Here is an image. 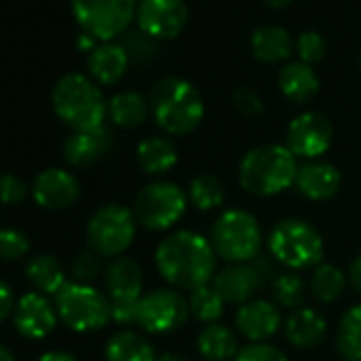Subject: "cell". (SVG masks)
<instances>
[{
	"label": "cell",
	"mask_w": 361,
	"mask_h": 361,
	"mask_svg": "<svg viewBox=\"0 0 361 361\" xmlns=\"http://www.w3.org/2000/svg\"><path fill=\"white\" fill-rule=\"evenodd\" d=\"M26 281L37 293L58 295V291L68 283L62 262L51 253H41L32 257L26 266Z\"/></svg>",
	"instance_id": "cell-26"
},
{
	"label": "cell",
	"mask_w": 361,
	"mask_h": 361,
	"mask_svg": "<svg viewBox=\"0 0 361 361\" xmlns=\"http://www.w3.org/2000/svg\"><path fill=\"white\" fill-rule=\"evenodd\" d=\"M106 361H157L153 344L138 331L121 329L113 334L104 346Z\"/></svg>",
	"instance_id": "cell-28"
},
{
	"label": "cell",
	"mask_w": 361,
	"mask_h": 361,
	"mask_svg": "<svg viewBox=\"0 0 361 361\" xmlns=\"http://www.w3.org/2000/svg\"><path fill=\"white\" fill-rule=\"evenodd\" d=\"M0 361H16L13 350L7 344H3V342H0Z\"/></svg>",
	"instance_id": "cell-48"
},
{
	"label": "cell",
	"mask_w": 361,
	"mask_h": 361,
	"mask_svg": "<svg viewBox=\"0 0 361 361\" xmlns=\"http://www.w3.org/2000/svg\"><path fill=\"white\" fill-rule=\"evenodd\" d=\"M28 198V185L13 172H0V202L16 207Z\"/></svg>",
	"instance_id": "cell-39"
},
{
	"label": "cell",
	"mask_w": 361,
	"mask_h": 361,
	"mask_svg": "<svg viewBox=\"0 0 361 361\" xmlns=\"http://www.w3.org/2000/svg\"><path fill=\"white\" fill-rule=\"evenodd\" d=\"M190 312L200 323H217L226 312V302L213 289V285H204L190 293Z\"/></svg>",
	"instance_id": "cell-34"
},
{
	"label": "cell",
	"mask_w": 361,
	"mask_h": 361,
	"mask_svg": "<svg viewBox=\"0 0 361 361\" xmlns=\"http://www.w3.org/2000/svg\"><path fill=\"white\" fill-rule=\"evenodd\" d=\"M113 145H115L113 132L106 126H102V128L87 130V132H73L64 140L62 153L71 166L87 168L96 164L98 159H102L104 155H109Z\"/></svg>",
	"instance_id": "cell-19"
},
{
	"label": "cell",
	"mask_w": 361,
	"mask_h": 361,
	"mask_svg": "<svg viewBox=\"0 0 361 361\" xmlns=\"http://www.w3.org/2000/svg\"><path fill=\"white\" fill-rule=\"evenodd\" d=\"M37 361H77V357L66 350H49V353H43Z\"/></svg>",
	"instance_id": "cell-44"
},
{
	"label": "cell",
	"mask_w": 361,
	"mask_h": 361,
	"mask_svg": "<svg viewBox=\"0 0 361 361\" xmlns=\"http://www.w3.org/2000/svg\"><path fill=\"white\" fill-rule=\"evenodd\" d=\"M238 338L224 323H209L198 334V353L207 361H234L238 355Z\"/></svg>",
	"instance_id": "cell-27"
},
{
	"label": "cell",
	"mask_w": 361,
	"mask_h": 361,
	"mask_svg": "<svg viewBox=\"0 0 361 361\" xmlns=\"http://www.w3.org/2000/svg\"><path fill=\"white\" fill-rule=\"evenodd\" d=\"M359 68H361V56H359Z\"/></svg>",
	"instance_id": "cell-49"
},
{
	"label": "cell",
	"mask_w": 361,
	"mask_h": 361,
	"mask_svg": "<svg viewBox=\"0 0 361 361\" xmlns=\"http://www.w3.org/2000/svg\"><path fill=\"white\" fill-rule=\"evenodd\" d=\"M190 317V300L174 287L142 293L136 308V325L155 336L172 334L185 325Z\"/></svg>",
	"instance_id": "cell-11"
},
{
	"label": "cell",
	"mask_w": 361,
	"mask_h": 361,
	"mask_svg": "<svg viewBox=\"0 0 361 361\" xmlns=\"http://www.w3.org/2000/svg\"><path fill=\"white\" fill-rule=\"evenodd\" d=\"M30 194L45 211H66L77 204L81 185L77 176L64 168H45L37 174Z\"/></svg>",
	"instance_id": "cell-15"
},
{
	"label": "cell",
	"mask_w": 361,
	"mask_h": 361,
	"mask_svg": "<svg viewBox=\"0 0 361 361\" xmlns=\"http://www.w3.org/2000/svg\"><path fill=\"white\" fill-rule=\"evenodd\" d=\"M136 226V217L128 207L117 202L104 204L87 221V249L96 251L100 257L115 259L123 255L134 243Z\"/></svg>",
	"instance_id": "cell-9"
},
{
	"label": "cell",
	"mask_w": 361,
	"mask_h": 361,
	"mask_svg": "<svg viewBox=\"0 0 361 361\" xmlns=\"http://www.w3.org/2000/svg\"><path fill=\"white\" fill-rule=\"evenodd\" d=\"M232 106L247 119H259L266 113V104H264L262 96L249 87H238L232 94Z\"/></svg>",
	"instance_id": "cell-38"
},
{
	"label": "cell",
	"mask_w": 361,
	"mask_h": 361,
	"mask_svg": "<svg viewBox=\"0 0 361 361\" xmlns=\"http://www.w3.org/2000/svg\"><path fill=\"white\" fill-rule=\"evenodd\" d=\"M234 361H289L287 355L268 342H251L247 346H243L236 355Z\"/></svg>",
	"instance_id": "cell-40"
},
{
	"label": "cell",
	"mask_w": 361,
	"mask_h": 361,
	"mask_svg": "<svg viewBox=\"0 0 361 361\" xmlns=\"http://www.w3.org/2000/svg\"><path fill=\"white\" fill-rule=\"evenodd\" d=\"M298 168V157L289 151L287 145H259L243 155L238 166V180L247 194L270 198L295 185Z\"/></svg>",
	"instance_id": "cell-3"
},
{
	"label": "cell",
	"mask_w": 361,
	"mask_h": 361,
	"mask_svg": "<svg viewBox=\"0 0 361 361\" xmlns=\"http://www.w3.org/2000/svg\"><path fill=\"white\" fill-rule=\"evenodd\" d=\"M340 183H342V174L329 161L312 159L298 168L295 188L304 198L312 202H323L334 198L340 190Z\"/></svg>",
	"instance_id": "cell-20"
},
{
	"label": "cell",
	"mask_w": 361,
	"mask_h": 361,
	"mask_svg": "<svg viewBox=\"0 0 361 361\" xmlns=\"http://www.w3.org/2000/svg\"><path fill=\"white\" fill-rule=\"evenodd\" d=\"M16 304L18 302H16L11 285L5 279H0V323H5L9 317H13Z\"/></svg>",
	"instance_id": "cell-42"
},
{
	"label": "cell",
	"mask_w": 361,
	"mask_h": 361,
	"mask_svg": "<svg viewBox=\"0 0 361 361\" xmlns=\"http://www.w3.org/2000/svg\"><path fill=\"white\" fill-rule=\"evenodd\" d=\"M308 289L312 293V298L321 304H331L336 302L338 298H342L344 289H346V276L344 272L334 266V264H319L314 270H312V276H310V283H308Z\"/></svg>",
	"instance_id": "cell-31"
},
{
	"label": "cell",
	"mask_w": 361,
	"mask_h": 361,
	"mask_svg": "<svg viewBox=\"0 0 361 361\" xmlns=\"http://www.w3.org/2000/svg\"><path fill=\"white\" fill-rule=\"evenodd\" d=\"M104 268L106 266L102 264V257L92 249L79 251L71 262L73 281L75 283H85V285H92L96 279H100L104 274Z\"/></svg>",
	"instance_id": "cell-35"
},
{
	"label": "cell",
	"mask_w": 361,
	"mask_h": 361,
	"mask_svg": "<svg viewBox=\"0 0 361 361\" xmlns=\"http://www.w3.org/2000/svg\"><path fill=\"white\" fill-rule=\"evenodd\" d=\"M138 0H73V16L81 30L100 43H111L136 20Z\"/></svg>",
	"instance_id": "cell-10"
},
{
	"label": "cell",
	"mask_w": 361,
	"mask_h": 361,
	"mask_svg": "<svg viewBox=\"0 0 361 361\" xmlns=\"http://www.w3.org/2000/svg\"><path fill=\"white\" fill-rule=\"evenodd\" d=\"M136 161L149 176H164L178 161L176 145L168 136H147L136 147Z\"/></svg>",
	"instance_id": "cell-25"
},
{
	"label": "cell",
	"mask_w": 361,
	"mask_h": 361,
	"mask_svg": "<svg viewBox=\"0 0 361 361\" xmlns=\"http://www.w3.org/2000/svg\"><path fill=\"white\" fill-rule=\"evenodd\" d=\"M331 140H334V126L329 117L317 111H308L289 121L285 145L295 157L312 161L329 151Z\"/></svg>",
	"instance_id": "cell-13"
},
{
	"label": "cell",
	"mask_w": 361,
	"mask_h": 361,
	"mask_svg": "<svg viewBox=\"0 0 361 361\" xmlns=\"http://www.w3.org/2000/svg\"><path fill=\"white\" fill-rule=\"evenodd\" d=\"M211 245L228 264H247L262 253L264 236L259 221L243 209L224 211L211 228Z\"/></svg>",
	"instance_id": "cell-6"
},
{
	"label": "cell",
	"mask_w": 361,
	"mask_h": 361,
	"mask_svg": "<svg viewBox=\"0 0 361 361\" xmlns=\"http://www.w3.org/2000/svg\"><path fill=\"white\" fill-rule=\"evenodd\" d=\"M270 293L279 308H302L306 300V281L298 272H281L270 283Z\"/></svg>",
	"instance_id": "cell-33"
},
{
	"label": "cell",
	"mask_w": 361,
	"mask_h": 361,
	"mask_svg": "<svg viewBox=\"0 0 361 361\" xmlns=\"http://www.w3.org/2000/svg\"><path fill=\"white\" fill-rule=\"evenodd\" d=\"M348 281L353 285V289L357 293H361V255H357L350 264V270H348Z\"/></svg>",
	"instance_id": "cell-43"
},
{
	"label": "cell",
	"mask_w": 361,
	"mask_h": 361,
	"mask_svg": "<svg viewBox=\"0 0 361 361\" xmlns=\"http://www.w3.org/2000/svg\"><path fill=\"white\" fill-rule=\"evenodd\" d=\"M268 253L291 272L317 268L323 262L325 243L314 226L302 219H283L268 234Z\"/></svg>",
	"instance_id": "cell-5"
},
{
	"label": "cell",
	"mask_w": 361,
	"mask_h": 361,
	"mask_svg": "<svg viewBox=\"0 0 361 361\" xmlns=\"http://www.w3.org/2000/svg\"><path fill=\"white\" fill-rule=\"evenodd\" d=\"M262 3L268 7V9H274V11H283V9H287L293 0H262Z\"/></svg>",
	"instance_id": "cell-46"
},
{
	"label": "cell",
	"mask_w": 361,
	"mask_h": 361,
	"mask_svg": "<svg viewBox=\"0 0 361 361\" xmlns=\"http://www.w3.org/2000/svg\"><path fill=\"white\" fill-rule=\"evenodd\" d=\"M188 198H190L192 207L209 213V211L219 209L226 202V188L219 180V176H215L211 172H202L190 180Z\"/></svg>",
	"instance_id": "cell-32"
},
{
	"label": "cell",
	"mask_w": 361,
	"mask_h": 361,
	"mask_svg": "<svg viewBox=\"0 0 361 361\" xmlns=\"http://www.w3.org/2000/svg\"><path fill=\"white\" fill-rule=\"evenodd\" d=\"M96 43H98V41H96L94 37H90V35H85V32L77 39V47H79L81 51H90V54L98 47Z\"/></svg>",
	"instance_id": "cell-45"
},
{
	"label": "cell",
	"mask_w": 361,
	"mask_h": 361,
	"mask_svg": "<svg viewBox=\"0 0 361 361\" xmlns=\"http://www.w3.org/2000/svg\"><path fill=\"white\" fill-rule=\"evenodd\" d=\"M104 293L111 302H138L142 298V268L134 257L111 259L102 274Z\"/></svg>",
	"instance_id": "cell-18"
},
{
	"label": "cell",
	"mask_w": 361,
	"mask_h": 361,
	"mask_svg": "<svg viewBox=\"0 0 361 361\" xmlns=\"http://www.w3.org/2000/svg\"><path fill=\"white\" fill-rule=\"evenodd\" d=\"M188 192L172 180H151L134 198L136 224L149 232H164L176 226L188 211Z\"/></svg>",
	"instance_id": "cell-8"
},
{
	"label": "cell",
	"mask_w": 361,
	"mask_h": 361,
	"mask_svg": "<svg viewBox=\"0 0 361 361\" xmlns=\"http://www.w3.org/2000/svg\"><path fill=\"white\" fill-rule=\"evenodd\" d=\"M264 279L255 270L251 262L247 264H228L226 268L217 270L213 279V289L221 295L226 304L243 306L255 300V293L264 287Z\"/></svg>",
	"instance_id": "cell-17"
},
{
	"label": "cell",
	"mask_w": 361,
	"mask_h": 361,
	"mask_svg": "<svg viewBox=\"0 0 361 361\" xmlns=\"http://www.w3.org/2000/svg\"><path fill=\"white\" fill-rule=\"evenodd\" d=\"M155 268L174 289L194 291L213 283L217 274V253L211 240L200 232L178 230L157 245Z\"/></svg>",
	"instance_id": "cell-1"
},
{
	"label": "cell",
	"mask_w": 361,
	"mask_h": 361,
	"mask_svg": "<svg viewBox=\"0 0 361 361\" xmlns=\"http://www.w3.org/2000/svg\"><path fill=\"white\" fill-rule=\"evenodd\" d=\"M190 22L185 0H138L136 24L142 35L155 41L178 37Z\"/></svg>",
	"instance_id": "cell-12"
},
{
	"label": "cell",
	"mask_w": 361,
	"mask_h": 361,
	"mask_svg": "<svg viewBox=\"0 0 361 361\" xmlns=\"http://www.w3.org/2000/svg\"><path fill=\"white\" fill-rule=\"evenodd\" d=\"M130 58L123 49V45L117 43H100L87 60L90 75L100 83V85H115L123 79L128 73Z\"/></svg>",
	"instance_id": "cell-24"
},
{
	"label": "cell",
	"mask_w": 361,
	"mask_h": 361,
	"mask_svg": "<svg viewBox=\"0 0 361 361\" xmlns=\"http://www.w3.org/2000/svg\"><path fill=\"white\" fill-rule=\"evenodd\" d=\"M281 94L295 102V104H306L319 94V77L314 68L302 60H289L281 66L279 77H276Z\"/></svg>",
	"instance_id": "cell-21"
},
{
	"label": "cell",
	"mask_w": 361,
	"mask_h": 361,
	"mask_svg": "<svg viewBox=\"0 0 361 361\" xmlns=\"http://www.w3.org/2000/svg\"><path fill=\"white\" fill-rule=\"evenodd\" d=\"M149 100L138 92H119L109 100V119L123 130L140 128L149 117Z\"/></svg>",
	"instance_id": "cell-29"
},
{
	"label": "cell",
	"mask_w": 361,
	"mask_h": 361,
	"mask_svg": "<svg viewBox=\"0 0 361 361\" xmlns=\"http://www.w3.org/2000/svg\"><path fill=\"white\" fill-rule=\"evenodd\" d=\"M51 104L56 115L75 132H87L104 126L109 102L100 87L81 73H68L54 85Z\"/></svg>",
	"instance_id": "cell-4"
},
{
	"label": "cell",
	"mask_w": 361,
	"mask_h": 361,
	"mask_svg": "<svg viewBox=\"0 0 361 361\" xmlns=\"http://www.w3.org/2000/svg\"><path fill=\"white\" fill-rule=\"evenodd\" d=\"M149 109L155 123L170 136L194 132L207 113L200 90L180 77H164L149 92Z\"/></svg>",
	"instance_id": "cell-2"
},
{
	"label": "cell",
	"mask_w": 361,
	"mask_h": 361,
	"mask_svg": "<svg viewBox=\"0 0 361 361\" xmlns=\"http://www.w3.org/2000/svg\"><path fill=\"white\" fill-rule=\"evenodd\" d=\"M234 321L240 336L247 338L249 342H268L285 323L281 308L274 302L262 298H255L238 306Z\"/></svg>",
	"instance_id": "cell-16"
},
{
	"label": "cell",
	"mask_w": 361,
	"mask_h": 361,
	"mask_svg": "<svg viewBox=\"0 0 361 361\" xmlns=\"http://www.w3.org/2000/svg\"><path fill=\"white\" fill-rule=\"evenodd\" d=\"M295 51H298L302 62L312 66V64L325 60V56H327V41H325V37L321 32L306 30V32H302L295 39Z\"/></svg>",
	"instance_id": "cell-37"
},
{
	"label": "cell",
	"mask_w": 361,
	"mask_h": 361,
	"mask_svg": "<svg viewBox=\"0 0 361 361\" xmlns=\"http://www.w3.org/2000/svg\"><path fill=\"white\" fill-rule=\"evenodd\" d=\"M130 62H136V64H142V62H149L155 54H157V41L147 37V35H132L128 37L126 45H123Z\"/></svg>",
	"instance_id": "cell-41"
},
{
	"label": "cell",
	"mask_w": 361,
	"mask_h": 361,
	"mask_svg": "<svg viewBox=\"0 0 361 361\" xmlns=\"http://www.w3.org/2000/svg\"><path fill=\"white\" fill-rule=\"evenodd\" d=\"M249 47L253 58L262 64H285L295 49V41L291 32L281 26H262L251 32Z\"/></svg>",
	"instance_id": "cell-23"
},
{
	"label": "cell",
	"mask_w": 361,
	"mask_h": 361,
	"mask_svg": "<svg viewBox=\"0 0 361 361\" xmlns=\"http://www.w3.org/2000/svg\"><path fill=\"white\" fill-rule=\"evenodd\" d=\"M157 361H190L185 355H180V353H164L157 357Z\"/></svg>",
	"instance_id": "cell-47"
},
{
	"label": "cell",
	"mask_w": 361,
	"mask_h": 361,
	"mask_svg": "<svg viewBox=\"0 0 361 361\" xmlns=\"http://www.w3.org/2000/svg\"><path fill=\"white\" fill-rule=\"evenodd\" d=\"M285 338L295 348H314L323 342L327 334V321L325 317L308 306L291 310V314L283 323Z\"/></svg>",
	"instance_id": "cell-22"
},
{
	"label": "cell",
	"mask_w": 361,
	"mask_h": 361,
	"mask_svg": "<svg viewBox=\"0 0 361 361\" xmlns=\"http://www.w3.org/2000/svg\"><path fill=\"white\" fill-rule=\"evenodd\" d=\"M30 251V238L22 230L0 228V259L3 262H20Z\"/></svg>",
	"instance_id": "cell-36"
},
{
	"label": "cell",
	"mask_w": 361,
	"mask_h": 361,
	"mask_svg": "<svg viewBox=\"0 0 361 361\" xmlns=\"http://www.w3.org/2000/svg\"><path fill=\"white\" fill-rule=\"evenodd\" d=\"M336 350L344 361H361V304L350 306L338 323Z\"/></svg>",
	"instance_id": "cell-30"
},
{
	"label": "cell",
	"mask_w": 361,
	"mask_h": 361,
	"mask_svg": "<svg viewBox=\"0 0 361 361\" xmlns=\"http://www.w3.org/2000/svg\"><path fill=\"white\" fill-rule=\"evenodd\" d=\"M54 304L60 321L77 334L98 331L111 321V300L94 285L68 281L58 291Z\"/></svg>",
	"instance_id": "cell-7"
},
{
	"label": "cell",
	"mask_w": 361,
	"mask_h": 361,
	"mask_svg": "<svg viewBox=\"0 0 361 361\" xmlns=\"http://www.w3.org/2000/svg\"><path fill=\"white\" fill-rule=\"evenodd\" d=\"M11 319L16 331L26 340L47 338L60 321L56 304L47 295L37 291H28L18 300Z\"/></svg>",
	"instance_id": "cell-14"
}]
</instances>
